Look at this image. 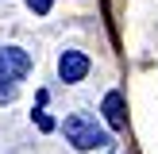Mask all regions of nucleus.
I'll list each match as a JSON object with an SVG mask.
<instances>
[{
    "label": "nucleus",
    "mask_w": 158,
    "mask_h": 154,
    "mask_svg": "<svg viewBox=\"0 0 158 154\" xmlns=\"http://www.w3.org/2000/svg\"><path fill=\"white\" fill-rule=\"evenodd\" d=\"M62 131H66V143L73 146V150H100V146H108V135L97 127V120L85 116V112H73Z\"/></svg>",
    "instance_id": "f257e3e1"
},
{
    "label": "nucleus",
    "mask_w": 158,
    "mask_h": 154,
    "mask_svg": "<svg viewBox=\"0 0 158 154\" xmlns=\"http://www.w3.org/2000/svg\"><path fill=\"white\" fill-rule=\"evenodd\" d=\"M31 73V54L19 50V46H0V85H12L23 81Z\"/></svg>",
    "instance_id": "f03ea898"
},
{
    "label": "nucleus",
    "mask_w": 158,
    "mask_h": 154,
    "mask_svg": "<svg viewBox=\"0 0 158 154\" xmlns=\"http://www.w3.org/2000/svg\"><path fill=\"white\" fill-rule=\"evenodd\" d=\"M85 73H89V58H85L81 50H66L58 58V77L62 81H81Z\"/></svg>",
    "instance_id": "7ed1b4c3"
},
{
    "label": "nucleus",
    "mask_w": 158,
    "mask_h": 154,
    "mask_svg": "<svg viewBox=\"0 0 158 154\" xmlns=\"http://www.w3.org/2000/svg\"><path fill=\"white\" fill-rule=\"evenodd\" d=\"M104 120H108L112 131H123L127 116H123V96H120V92H108V96H104Z\"/></svg>",
    "instance_id": "20e7f679"
},
{
    "label": "nucleus",
    "mask_w": 158,
    "mask_h": 154,
    "mask_svg": "<svg viewBox=\"0 0 158 154\" xmlns=\"http://www.w3.org/2000/svg\"><path fill=\"white\" fill-rule=\"evenodd\" d=\"M27 8L35 15H46V12H50V0H27Z\"/></svg>",
    "instance_id": "39448f33"
},
{
    "label": "nucleus",
    "mask_w": 158,
    "mask_h": 154,
    "mask_svg": "<svg viewBox=\"0 0 158 154\" xmlns=\"http://www.w3.org/2000/svg\"><path fill=\"white\" fill-rule=\"evenodd\" d=\"M35 123H39V131H54V120L46 112H35Z\"/></svg>",
    "instance_id": "423d86ee"
}]
</instances>
